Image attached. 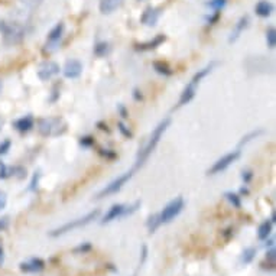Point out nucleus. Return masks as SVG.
<instances>
[{"mask_svg": "<svg viewBox=\"0 0 276 276\" xmlns=\"http://www.w3.org/2000/svg\"><path fill=\"white\" fill-rule=\"evenodd\" d=\"M11 177H15V168L0 162V180H8Z\"/></svg>", "mask_w": 276, "mask_h": 276, "instance_id": "a878e982", "label": "nucleus"}, {"mask_svg": "<svg viewBox=\"0 0 276 276\" xmlns=\"http://www.w3.org/2000/svg\"><path fill=\"white\" fill-rule=\"evenodd\" d=\"M184 205H185V201H184L182 197H177V198H174L172 201L168 202V204L163 207V210L159 212L160 223H171L175 217L180 215V212L184 210Z\"/></svg>", "mask_w": 276, "mask_h": 276, "instance_id": "0eeeda50", "label": "nucleus"}, {"mask_svg": "<svg viewBox=\"0 0 276 276\" xmlns=\"http://www.w3.org/2000/svg\"><path fill=\"white\" fill-rule=\"evenodd\" d=\"M249 23H250V18H249L247 15H246V16H242V18L237 21V23H236V26H234V29L232 31V33H230L229 42H236V41L242 36V33L244 32V29H247Z\"/></svg>", "mask_w": 276, "mask_h": 276, "instance_id": "dca6fc26", "label": "nucleus"}, {"mask_svg": "<svg viewBox=\"0 0 276 276\" xmlns=\"http://www.w3.org/2000/svg\"><path fill=\"white\" fill-rule=\"evenodd\" d=\"M98 215H100V210H93V211L87 212L83 217H78V218H75V220H71V222H68V223L63 224V226H60V227H57V229H53V230L49 232V236H51V237H60V236H63V234L65 233L74 232L77 229H81V227H84L87 224L93 223L94 220L98 218Z\"/></svg>", "mask_w": 276, "mask_h": 276, "instance_id": "7ed1b4c3", "label": "nucleus"}, {"mask_svg": "<svg viewBox=\"0 0 276 276\" xmlns=\"http://www.w3.org/2000/svg\"><path fill=\"white\" fill-rule=\"evenodd\" d=\"M272 227H273V223L270 220H265L263 223L259 226L257 229V237L259 240H267V237L272 233Z\"/></svg>", "mask_w": 276, "mask_h": 276, "instance_id": "aec40b11", "label": "nucleus"}, {"mask_svg": "<svg viewBox=\"0 0 276 276\" xmlns=\"http://www.w3.org/2000/svg\"><path fill=\"white\" fill-rule=\"evenodd\" d=\"M6 205H8V194L0 190V211L5 210Z\"/></svg>", "mask_w": 276, "mask_h": 276, "instance_id": "58836bf2", "label": "nucleus"}, {"mask_svg": "<svg viewBox=\"0 0 276 276\" xmlns=\"http://www.w3.org/2000/svg\"><path fill=\"white\" fill-rule=\"evenodd\" d=\"M171 125V119L167 117L160 122L159 125L156 128L152 130V135L149 136L148 142L145 143V146L142 149H139L138 152V158H136V163H135V170H139L145 165V162L149 159V156L153 153V150L156 149L158 143H159L160 138L163 136V133L167 132V129L170 128Z\"/></svg>", "mask_w": 276, "mask_h": 276, "instance_id": "f257e3e1", "label": "nucleus"}, {"mask_svg": "<svg viewBox=\"0 0 276 276\" xmlns=\"http://www.w3.org/2000/svg\"><path fill=\"white\" fill-rule=\"evenodd\" d=\"M12 126L15 128V130H18L19 133H28L35 126V120H33V117L31 115H28V116H23L21 119H16L12 123Z\"/></svg>", "mask_w": 276, "mask_h": 276, "instance_id": "2eb2a0df", "label": "nucleus"}, {"mask_svg": "<svg viewBox=\"0 0 276 276\" xmlns=\"http://www.w3.org/2000/svg\"><path fill=\"white\" fill-rule=\"evenodd\" d=\"M122 217H128V205L126 204H113L108 211L104 214L101 224H107L115 222L117 218H122Z\"/></svg>", "mask_w": 276, "mask_h": 276, "instance_id": "9d476101", "label": "nucleus"}, {"mask_svg": "<svg viewBox=\"0 0 276 276\" xmlns=\"http://www.w3.org/2000/svg\"><path fill=\"white\" fill-rule=\"evenodd\" d=\"M39 180H41V171H36L33 174L29 187H28V191H36L38 190V185H39Z\"/></svg>", "mask_w": 276, "mask_h": 276, "instance_id": "7c9ffc66", "label": "nucleus"}, {"mask_svg": "<svg viewBox=\"0 0 276 276\" xmlns=\"http://www.w3.org/2000/svg\"><path fill=\"white\" fill-rule=\"evenodd\" d=\"M240 194H242V195H247V194H249V190H247V188H240Z\"/></svg>", "mask_w": 276, "mask_h": 276, "instance_id": "de8ad7c7", "label": "nucleus"}, {"mask_svg": "<svg viewBox=\"0 0 276 276\" xmlns=\"http://www.w3.org/2000/svg\"><path fill=\"white\" fill-rule=\"evenodd\" d=\"M0 32L3 35V42L5 45H18L25 38V29L16 22L0 21Z\"/></svg>", "mask_w": 276, "mask_h": 276, "instance_id": "20e7f679", "label": "nucleus"}, {"mask_svg": "<svg viewBox=\"0 0 276 276\" xmlns=\"http://www.w3.org/2000/svg\"><path fill=\"white\" fill-rule=\"evenodd\" d=\"M3 126H5V120L0 117V132H2V129H3Z\"/></svg>", "mask_w": 276, "mask_h": 276, "instance_id": "09e8293b", "label": "nucleus"}, {"mask_svg": "<svg viewBox=\"0 0 276 276\" xmlns=\"http://www.w3.org/2000/svg\"><path fill=\"white\" fill-rule=\"evenodd\" d=\"M117 128H119L120 133H122V135H123L125 138L130 139L132 136H133V135H132V132L129 130V128L126 126V125H125V123H123V122H119V123H117Z\"/></svg>", "mask_w": 276, "mask_h": 276, "instance_id": "f704fd0d", "label": "nucleus"}, {"mask_svg": "<svg viewBox=\"0 0 276 276\" xmlns=\"http://www.w3.org/2000/svg\"><path fill=\"white\" fill-rule=\"evenodd\" d=\"M64 31H65V25L63 22H60V23H57L55 26H53L52 29L49 31L48 33V38H46V42L43 45V53L45 55H51L58 48H60V45H61V39H63V36H64Z\"/></svg>", "mask_w": 276, "mask_h": 276, "instance_id": "39448f33", "label": "nucleus"}, {"mask_svg": "<svg viewBox=\"0 0 276 276\" xmlns=\"http://www.w3.org/2000/svg\"><path fill=\"white\" fill-rule=\"evenodd\" d=\"M146 257H148V247L143 244L142 246V250H140V259H139V265H138V269L135 270V273L132 276H138L139 272H140V269H142V266H143V263H145V260H146Z\"/></svg>", "mask_w": 276, "mask_h": 276, "instance_id": "c756f323", "label": "nucleus"}, {"mask_svg": "<svg viewBox=\"0 0 276 276\" xmlns=\"http://www.w3.org/2000/svg\"><path fill=\"white\" fill-rule=\"evenodd\" d=\"M83 73V64L78 60H68L63 68V74L65 78H78Z\"/></svg>", "mask_w": 276, "mask_h": 276, "instance_id": "ddd939ff", "label": "nucleus"}, {"mask_svg": "<svg viewBox=\"0 0 276 276\" xmlns=\"http://www.w3.org/2000/svg\"><path fill=\"white\" fill-rule=\"evenodd\" d=\"M227 5V0H208L207 2V6L212 9L214 12H220L223 11Z\"/></svg>", "mask_w": 276, "mask_h": 276, "instance_id": "cd10ccee", "label": "nucleus"}, {"mask_svg": "<svg viewBox=\"0 0 276 276\" xmlns=\"http://www.w3.org/2000/svg\"><path fill=\"white\" fill-rule=\"evenodd\" d=\"M123 2L125 0H101L100 5H98V8H100V12L103 15H110V13H113L116 9H119L123 5Z\"/></svg>", "mask_w": 276, "mask_h": 276, "instance_id": "a211bd4d", "label": "nucleus"}, {"mask_svg": "<svg viewBox=\"0 0 276 276\" xmlns=\"http://www.w3.org/2000/svg\"><path fill=\"white\" fill-rule=\"evenodd\" d=\"M153 70L158 73V74L163 75V77H171V75L174 74V70L171 68L170 64L168 63H165V61H153Z\"/></svg>", "mask_w": 276, "mask_h": 276, "instance_id": "412c9836", "label": "nucleus"}, {"mask_svg": "<svg viewBox=\"0 0 276 276\" xmlns=\"http://www.w3.org/2000/svg\"><path fill=\"white\" fill-rule=\"evenodd\" d=\"M60 65L53 61H43L41 64L38 65V70H36V74L39 77V80L42 81H48L51 80L52 77H55L57 74H60Z\"/></svg>", "mask_w": 276, "mask_h": 276, "instance_id": "1a4fd4ad", "label": "nucleus"}, {"mask_svg": "<svg viewBox=\"0 0 276 276\" xmlns=\"http://www.w3.org/2000/svg\"><path fill=\"white\" fill-rule=\"evenodd\" d=\"M94 55L96 57H98V58H103V57H106V55H108L110 53V51H112V46H110V43L108 42H97L96 45H94Z\"/></svg>", "mask_w": 276, "mask_h": 276, "instance_id": "4be33fe9", "label": "nucleus"}, {"mask_svg": "<svg viewBox=\"0 0 276 276\" xmlns=\"http://www.w3.org/2000/svg\"><path fill=\"white\" fill-rule=\"evenodd\" d=\"M90 250H91V243L90 242H85V243H81L80 246H77L73 252L77 253V255H84V253L90 252Z\"/></svg>", "mask_w": 276, "mask_h": 276, "instance_id": "473e14b6", "label": "nucleus"}, {"mask_svg": "<svg viewBox=\"0 0 276 276\" xmlns=\"http://www.w3.org/2000/svg\"><path fill=\"white\" fill-rule=\"evenodd\" d=\"M165 41H167V36H165L163 33H158L156 36H153V39H150L148 42L136 43L135 49H136V51H140V52L152 51V49H156L158 46H160Z\"/></svg>", "mask_w": 276, "mask_h": 276, "instance_id": "4468645a", "label": "nucleus"}, {"mask_svg": "<svg viewBox=\"0 0 276 276\" xmlns=\"http://www.w3.org/2000/svg\"><path fill=\"white\" fill-rule=\"evenodd\" d=\"M36 128L45 138H58L67 132V123L63 117H43L38 120Z\"/></svg>", "mask_w": 276, "mask_h": 276, "instance_id": "f03ea898", "label": "nucleus"}, {"mask_svg": "<svg viewBox=\"0 0 276 276\" xmlns=\"http://www.w3.org/2000/svg\"><path fill=\"white\" fill-rule=\"evenodd\" d=\"M117 112H119V115L122 116V119H128L129 117L128 108L123 106V104H117Z\"/></svg>", "mask_w": 276, "mask_h": 276, "instance_id": "79ce46f5", "label": "nucleus"}, {"mask_svg": "<svg viewBox=\"0 0 276 276\" xmlns=\"http://www.w3.org/2000/svg\"><path fill=\"white\" fill-rule=\"evenodd\" d=\"M240 158V150H233V152H229L226 153L224 156H222L220 159H217L210 170L207 171V175H217V174H222L223 171H226L230 165H233L236 160Z\"/></svg>", "mask_w": 276, "mask_h": 276, "instance_id": "6e6552de", "label": "nucleus"}, {"mask_svg": "<svg viewBox=\"0 0 276 276\" xmlns=\"http://www.w3.org/2000/svg\"><path fill=\"white\" fill-rule=\"evenodd\" d=\"M220 19V12H214V15H211V16H207L205 18V21H207V23L208 25H214V23H217V21Z\"/></svg>", "mask_w": 276, "mask_h": 276, "instance_id": "ea45409f", "label": "nucleus"}, {"mask_svg": "<svg viewBox=\"0 0 276 276\" xmlns=\"http://www.w3.org/2000/svg\"><path fill=\"white\" fill-rule=\"evenodd\" d=\"M266 43L270 49H273L276 46V29L273 26L266 31Z\"/></svg>", "mask_w": 276, "mask_h": 276, "instance_id": "bb28decb", "label": "nucleus"}, {"mask_svg": "<svg viewBox=\"0 0 276 276\" xmlns=\"http://www.w3.org/2000/svg\"><path fill=\"white\" fill-rule=\"evenodd\" d=\"M262 133H263V130H262V129H259V130H253V132H250L249 135L243 136L239 145H240V146H243V145H246V143H249L250 140H253V139L259 138V136H260Z\"/></svg>", "mask_w": 276, "mask_h": 276, "instance_id": "c85d7f7f", "label": "nucleus"}, {"mask_svg": "<svg viewBox=\"0 0 276 276\" xmlns=\"http://www.w3.org/2000/svg\"><path fill=\"white\" fill-rule=\"evenodd\" d=\"M12 148V140L11 139H5V140H2L0 142V156H5Z\"/></svg>", "mask_w": 276, "mask_h": 276, "instance_id": "2f4dec72", "label": "nucleus"}, {"mask_svg": "<svg viewBox=\"0 0 276 276\" xmlns=\"http://www.w3.org/2000/svg\"><path fill=\"white\" fill-rule=\"evenodd\" d=\"M242 180L244 181V184H249L250 181L253 180V171L244 170L243 172H242Z\"/></svg>", "mask_w": 276, "mask_h": 276, "instance_id": "4c0bfd02", "label": "nucleus"}, {"mask_svg": "<svg viewBox=\"0 0 276 276\" xmlns=\"http://www.w3.org/2000/svg\"><path fill=\"white\" fill-rule=\"evenodd\" d=\"M8 226H9V217H8V215L0 217V233L5 232V230L8 229Z\"/></svg>", "mask_w": 276, "mask_h": 276, "instance_id": "a19ab883", "label": "nucleus"}, {"mask_svg": "<svg viewBox=\"0 0 276 276\" xmlns=\"http://www.w3.org/2000/svg\"><path fill=\"white\" fill-rule=\"evenodd\" d=\"M98 153H100V156H103V158H106L108 160H113L117 158L116 152L112 150V149H98Z\"/></svg>", "mask_w": 276, "mask_h": 276, "instance_id": "72a5a7b5", "label": "nucleus"}, {"mask_svg": "<svg viewBox=\"0 0 276 276\" xmlns=\"http://www.w3.org/2000/svg\"><path fill=\"white\" fill-rule=\"evenodd\" d=\"M3 263H5V249L0 244V266H3Z\"/></svg>", "mask_w": 276, "mask_h": 276, "instance_id": "a18cd8bd", "label": "nucleus"}, {"mask_svg": "<svg viewBox=\"0 0 276 276\" xmlns=\"http://www.w3.org/2000/svg\"><path fill=\"white\" fill-rule=\"evenodd\" d=\"M273 9L275 8H273V5L269 0H259L255 6L256 15L260 16V18H269L273 13Z\"/></svg>", "mask_w": 276, "mask_h": 276, "instance_id": "f3484780", "label": "nucleus"}, {"mask_svg": "<svg viewBox=\"0 0 276 276\" xmlns=\"http://www.w3.org/2000/svg\"><path fill=\"white\" fill-rule=\"evenodd\" d=\"M133 177V170L128 171V172H125V174H122L120 177H117L116 180H113L112 182H108L106 187L101 190V191L97 194V200H101V198H104V197H110V195H115L117 192L120 191L126 184H128L130 178Z\"/></svg>", "mask_w": 276, "mask_h": 276, "instance_id": "423d86ee", "label": "nucleus"}, {"mask_svg": "<svg viewBox=\"0 0 276 276\" xmlns=\"http://www.w3.org/2000/svg\"><path fill=\"white\" fill-rule=\"evenodd\" d=\"M139 2H140V0H139Z\"/></svg>", "mask_w": 276, "mask_h": 276, "instance_id": "603ef678", "label": "nucleus"}, {"mask_svg": "<svg viewBox=\"0 0 276 276\" xmlns=\"http://www.w3.org/2000/svg\"><path fill=\"white\" fill-rule=\"evenodd\" d=\"M255 256H256L255 247H247V249H244L243 253H242V263H243V265H249V263H252V262H253V259H255Z\"/></svg>", "mask_w": 276, "mask_h": 276, "instance_id": "393cba45", "label": "nucleus"}, {"mask_svg": "<svg viewBox=\"0 0 276 276\" xmlns=\"http://www.w3.org/2000/svg\"><path fill=\"white\" fill-rule=\"evenodd\" d=\"M80 145L83 148H90L94 145V138L93 136H83V138H80Z\"/></svg>", "mask_w": 276, "mask_h": 276, "instance_id": "c9c22d12", "label": "nucleus"}, {"mask_svg": "<svg viewBox=\"0 0 276 276\" xmlns=\"http://www.w3.org/2000/svg\"><path fill=\"white\" fill-rule=\"evenodd\" d=\"M250 60L255 61V67H249V68L255 70L256 73H267L269 64H272L267 58H263V57H255V58H250Z\"/></svg>", "mask_w": 276, "mask_h": 276, "instance_id": "6ab92c4d", "label": "nucleus"}, {"mask_svg": "<svg viewBox=\"0 0 276 276\" xmlns=\"http://www.w3.org/2000/svg\"><path fill=\"white\" fill-rule=\"evenodd\" d=\"M97 126H98L100 130H104V132H107V133H110V129H107V125H104L103 122H98V123H97Z\"/></svg>", "mask_w": 276, "mask_h": 276, "instance_id": "49530a36", "label": "nucleus"}, {"mask_svg": "<svg viewBox=\"0 0 276 276\" xmlns=\"http://www.w3.org/2000/svg\"><path fill=\"white\" fill-rule=\"evenodd\" d=\"M25 5H28V6H36V5H39L42 0H22Z\"/></svg>", "mask_w": 276, "mask_h": 276, "instance_id": "37998d69", "label": "nucleus"}, {"mask_svg": "<svg viewBox=\"0 0 276 276\" xmlns=\"http://www.w3.org/2000/svg\"><path fill=\"white\" fill-rule=\"evenodd\" d=\"M133 98H135L136 101H140V100L143 98V96H142V93L139 91L138 88H135V90H133Z\"/></svg>", "mask_w": 276, "mask_h": 276, "instance_id": "c03bdc74", "label": "nucleus"}, {"mask_svg": "<svg viewBox=\"0 0 276 276\" xmlns=\"http://www.w3.org/2000/svg\"><path fill=\"white\" fill-rule=\"evenodd\" d=\"M266 246H273V240H269V242L266 243Z\"/></svg>", "mask_w": 276, "mask_h": 276, "instance_id": "8fccbe9b", "label": "nucleus"}, {"mask_svg": "<svg viewBox=\"0 0 276 276\" xmlns=\"http://www.w3.org/2000/svg\"><path fill=\"white\" fill-rule=\"evenodd\" d=\"M160 220H159V214H152V215H149L148 222H146V226H148V230L149 233H155L156 230H158V227L160 226Z\"/></svg>", "mask_w": 276, "mask_h": 276, "instance_id": "5701e85b", "label": "nucleus"}, {"mask_svg": "<svg viewBox=\"0 0 276 276\" xmlns=\"http://www.w3.org/2000/svg\"><path fill=\"white\" fill-rule=\"evenodd\" d=\"M224 197H226V200H227V201L233 205L234 208H240V207H242V198H240V195H239V194H236V192H232V191H227L226 194H224Z\"/></svg>", "mask_w": 276, "mask_h": 276, "instance_id": "b1692460", "label": "nucleus"}, {"mask_svg": "<svg viewBox=\"0 0 276 276\" xmlns=\"http://www.w3.org/2000/svg\"><path fill=\"white\" fill-rule=\"evenodd\" d=\"M19 269H21L23 273H38L45 269V262L39 257H32L29 260H25L19 265Z\"/></svg>", "mask_w": 276, "mask_h": 276, "instance_id": "f8f14e48", "label": "nucleus"}, {"mask_svg": "<svg viewBox=\"0 0 276 276\" xmlns=\"http://www.w3.org/2000/svg\"><path fill=\"white\" fill-rule=\"evenodd\" d=\"M160 9L159 8H153V6H148L143 13H142V16H140V22L145 25V26H149V28H153L158 21H159V16H160Z\"/></svg>", "mask_w": 276, "mask_h": 276, "instance_id": "9b49d317", "label": "nucleus"}, {"mask_svg": "<svg viewBox=\"0 0 276 276\" xmlns=\"http://www.w3.org/2000/svg\"><path fill=\"white\" fill-rule=\"evenodd\" d=\"M2 87H3V84H2V81H0V91H2Z\"/></svg>", "mask_w": 276, "mask_h": 276, "instance_id": "3c124183", "label": "nucleus"}, {"mask_svg": "<svg viewBox=\"0 0 276 276\" xmlns=\"http://www.w3.org/2000/svg\"><path fill=\"white\" fill-rule=\"evenodd\" d=\"M275 259H276L275 247H272V249H269V250H267V253H266V260H267V265L270 263L272 266H275Z\"/></svg>", "mask_w": 276, "mask_h": 276, "instance_id": "e433bc0d", "label": "nucleus"}]
</instances>
